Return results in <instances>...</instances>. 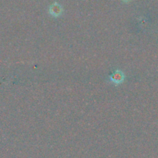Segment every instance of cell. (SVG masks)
<instances>
[{
    "mask_svg": "<svg viewBox=\"0 0 158 158\" xmlns=\"http://www.w3.org/2000/svg\"><path fill=\"white\" fill-rule=\"evenodd\" d=\"M125 80V74L123 71L117 69L116 70L112 75L110 77V80L112 83L115 85H120Z\"/></svg>",
    "mask_w": 158,
    "mask_h": 158,
    "instance_id": "6da1fadb",
    "label": "cell"
},
{
    "mask_svg": "<svg viewBox=\"0 0 158 158\" xmlns=\"http://www.w3.org/2000/svg\"><path fill=\"white\" fill-rule=\"evenodd\" d=\"M122 1H123V2H129L130 0H122Z\"/></svg>",
    "mask_w": 158,
    "mask_h": 158,
    "instance_id": "3957f363",
    "label": "cell"
},
{
    "mask_svg": "<svg viewBox=\"0 0 158 158\" xmlns=\"http://www.w3.org/2000/svg\"><path fill=\"white\" fill-rule=\"evenodd\" d=\"M49 12L52 16L57 18V17L60 16L63 13V8L59 3L55 2L49 7Z\"/></svg>",
    "mask_w": 158,
    "mask_h": 158,
    "instance_id": "7a4b0ae2",
    "label": "cell"
}]
</instances>
